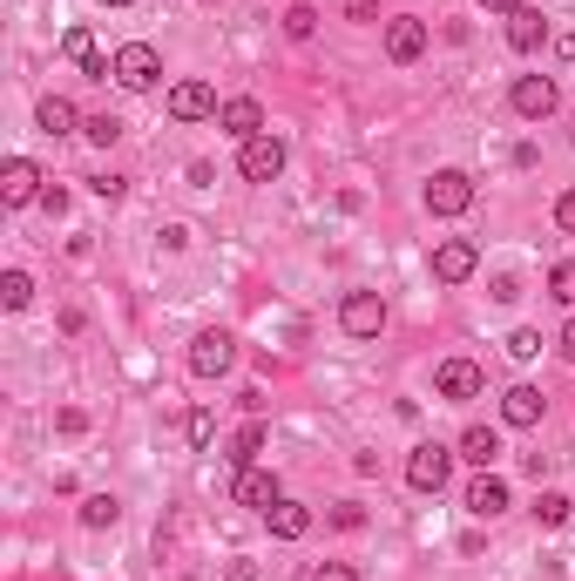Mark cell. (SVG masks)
Here are the masks:
<instances>
[{"label":"cell","instance_id":"obj_1","mask_svg":"<svg viewBox=\"0 0 575 581\" xmlns=\"http://www.w3.org/2000/svg\"><path fill=\"white\" fill-rule=\"evenodd\" d=\"M108 61H115V89H129V95H149V89L163 82V55L149 48V42H123Z\"/></svg>","mask_w":575,"mask_h":581},{"label":"cell","instance_id":"obj_2","mask_svg":"<svg viewBox=\"0 0 575 581\" xmlns=\"http://www.w3.org/2000/svg\"><path fill=\"white\" fill-rule=\"evenodd\" d=\"M285 163H291V149H285V136H251V142H238V176L244 183H278L285 176Z\"/></svg>","mask_w":575,"mask_h":581},{"label":"cell","instance_id":"obj_3","mask_svg":"<svg viewBox=\"0 0 575 581\" xmlns=\"http://www.w3.org/2000/svg\"><path fill=\"white\" fill-rule=\"evenodd\" d=\"M453 460H460L453 446H440V440H419V446L406 453V487H413V493H440V487L453 480Z\"/></svg>","mask_w":575,"mask_h":581},{"label":"cell","instance_id":"obj_4","mask_svg":"<svg viewBox=\"0 0 575 581\" xmlns=\"http://www.w3.org/2000/svg\"><path fill=\"white\" fill-rule=\"evenodd\" d=\"M508 108L521 115V123H549V115L562 108V89H555V74H515V89H508Z\"/></svg>","mask_w":575,"mask_h":581},{"label":"cell","instance_id":"obj_5","mask_svg":"<svg viewBox=\"0 0 575 581\" xmlns=\"http://www.w3.org/2000/svg\"><path fill=\"white\" fill-rule=\"evenodd\" d=\"M230 365H238V338H230V332H197V338H189V372H197V379H223Z\"/></svg>","mask_w":575,"mask_h":581},{"label":"cell","instance_id":"obj_6","mask_svg":"<svg viewBox=\"0 0 575 581\" xmlns=\"http://www.w3.org/2000/svg\"><path fill=\"white\" fill-rule=\"evenodd\" d=\"M427 210H434V217H468V210H474V176H468V170H434Z\"/></svg>","mask_w":575,"mask_h":581},{"label":"cell","instance_id":"obj_7","mask_svg":"<svg viewBox=\"0 0 575 581\" xmlns=\"http://www.w3.org/2000/svg\"><path fill=\"white\" fill-rule=\"evenodd\" d=\"M338 325H345V338H379V332H387V298H379V291H345Z\"/></svg>","mask_w":575,"mask_h":581},{"label":"cell","instance_id":"obj_8","mask_svg":"<svg viewBox=\"0 0 575 581\" xmlns=\"http://www.w3.org/2000/svg\"><path fill=\"white\" fill-rule=\"evenodd\" d=\"M230 500H238V508H251V514H272L278 500H285V487H278L272 467H244L238 480H230Z\"/></svg>","mask_w":575,"mask_h":581},{"label":"cell","instance_id":"obj_9","mask_svg":"<svg viewBox=\"0 0 575 581\" xmlns=\"http://www.w3.org/2000/svg\"><path fill=\"white\" fill-rule=\"evenodd\" d=\"M434 393H440V399H453V406H468V399H481V393H487V372H481L474 359H447V365L434 372Z\"/></svg>","mask_w":575,"mask_h":581},{"label":"cell","instance_id":"obj_10","mask_svg":"<svg viewBox=\"0 0 575 581\" xmlns=\"http://www.w3.org/2000/svg\"><path fill=\"white\" fill-rule=\"evenodd\" d=\"M427 264H434V278H440V284H468L474 270H481V251H474L468 237H447V244H434Z\"/></svg>","mask_w":575,"mask_h":581},{"label":"cell","instance_id":"obj_11","mask_svg":"<svg viewBox=\"0 0 575 581\" xmlns=\"http://www.w3.org/2000/svg\"><path fill=\"white\" fill-rule=\"evenodd\" d=\"M419 55H427V21H419V14H393L387 21V61L413 68Z\"/></svg>","mask_w":575,"mask_h":581},{"label":"cell","instance_id":"obj_12","mask_svg":"<svg viewBox=\"0 0 575 581\" xmlns=\"http://www.w3.org/2000/svg\"><path fill=\"white\" fill-rule=\"evenodd\" d=\"M163 108L176 115V123H210L223 102H217V89H210V82H176V89L163 95Z\"/></svg>","mask_w":575,"mask_h":581},{"label":"cell","instance_id":"obj_13","mask_svg":"<svg viewBox=\"0 0 575 581\" xmlns=\"http://www.w3.org/2000/svg\"><path fill=\"white\" fill-rule=\"evenodd\" d=\"M460 508H468V514H481V521L508 514V480L494 474V467H481V474L468 480V493H460Z\"/></svg>","mask_w":575,"mask_h":581},{"label":"cell","instance_id":"obj_14","mask_svg":"<svg viewBox=\"0 0 575 581\" xmlns=\"http://www.w3.org/2000/svg\"><path fill=\"white\" fill-rule=\"evenodd\" d=\"M542 42H555V21H549L542 8H528V0H521V8L508 14V48H515V55H534Z\"/></svg>","mask_w":575,"mask_h":581},{"label":"cell","instance_id":"obj_15","mask_svg":"<svg viewBox=\"0 0 575 581\" xmlns=\"http://www.w3.org/2000/svg\"><path fill=\"white\" fill-rule=\"evenodd\" d=\"M0 197H8V210L42 204V170H34L27 156H8V170H0Z\"/></svg>","mask_w":575,"mask_h":581},{"label":"cell","instance_id":"obj_16","mask_svg":"<svg viewBox=\"0 0 575 581\" xmlns=\"http://www.w3.org/2000/svg\"><path fill=\"white\" fill-rule=\"evenodd\" d=\"M217 129H223L230 142H251V136H264V108H257V95H230V102L217 108Z\"/></svg>","mask_w":575,"mask_h":581},{"label":"cell","instance_id":"obj_17","mask_svg":"<svg viewBox=\"0 0 575 581\" xmlns=\"http://www.w3.org/2000/svg\"><path fill=\"white\" fill-rule=\"evenodd\" d=\"M542 393H534V385H508L502 393V426H515V433H528V426H542Z\"/></svg>","mask_w":575,"mask_h":581},{"label":"cell","instance_id":"obj_18","mask_svg":"<svg viewBox=\"0 0 575 581\" xmlns=\"http://www.w3.org/2000/svg\"><path fill=\"white\" fill-rule=\"evenodd\" d=\"M264 446H272V426L251 419V426H238V433H230V453H223V460L244 474V467H257V453H264Z\"/></svg>","mask_w":575,"mask_h":581},{"label":"cell","instance_id":"obj_19","mask_svg":"<svg viewBox=\"0 0 575 581\" xmlns=\"http://www.w3.org/2000/svg\"><path fill=\"white\" fill-rule=\"evenodd\" d=\"M460 460H468V467H494V460H502V433H494V426H468V433H460V446H453Z\"/></svg>","mask_w":575,"mask_h":581},{"label":"cell","instance_id":"obj_20","mask_svg":"<svg viewBox=\"0 0 575 581\" xmlns=\"http://www.w3.org/2000/svg\"><path fill=\"white\" fill-rule=\"evenodd\" d=\"M264 521H272V541H304L312 534V508H304V500H278Z\"/></svg>","mask_w":575,"mask_h":581},{"label":"cell","instance_id":"obj_21","mask_svg":"<svg viewBox=\"0 0 575 581\" xmlns=\"http://www.w3.org/2000/svg\"><path fill=\"white\" fill-rule=\"evenodd\" d=\"M34 123H42L48 136H74V129H82V115H74V102H68V95H42Z\"/></svg>","mask_w":575,"mask_h":581},{"label":"cell","instance_id":"obj_22","mask_svg":"<svg viewBox=\"0 0 575 581\" xmlns=\"http://www.w3.org/2000/svg\"><path fill=\"white\" fill-rule=\"evenodd\" d=\"M115 521H123V500H115V493H89V500H82V527H89V534H102V527H115Z\"/></svg>","mask_w":575,"mask_h":581},{"label":"cell","instance_id":"obj_23","mask_svg":"<svg viewBox=\"0 0 575 581\" xmlns=\"http://www.w3.org/2000/svg\"><path fill=\"white\" fill-rule=\"evenodd\" d=\"M0 304H8V312H27V304H34V278H27V270H0Z\"/></svg>","mask_w":575,"mask_h":581},{"label":"cell","instance_id":"obj_24","mask_svg":"<svg viewBox=\"0 0 575 581\" xmlns=\"http://www.w3.org/2000/svg\"><path fill=\"white\" fill-rule=\"evenodd\" d=\"M61 55H68L74 68H82V74L102 61V55H95V34H89V27H68V34H61Z\"/></svg>","mask_w":575,"mask_h":581},{"label":"cell","instance_id":"obj_25","mask_svg":"<svg viewBox=\"0 0 575 581\" xmlns=\"http://www.w3.org/2000/svg\"><path fill=\"white\" fill-rule=\"evenodd\" d=\"M285 34H291V42H312V34H319V8H312V0H291V8H285Z\"/></svg>","mask_w":575,"mask_h":581},{"label":"cell","instance_id":"obj_26","mask_svg":"<svg viewBox=\"0 0 575 581\" xmlns=\"http://www.w3.org/2000/svg\"><path fill=\"white\" fill-rule=\"evenodd\" d=\"M82 136H89L95 149H108V142H123V115H108V108H102V115H82Z\"/></svg>","mask_w":575,"mask_h":581},{"label":"cell","instance_id":"obj_27","mask_svg":"<svg viewBox=\"0 0 575 581\" xmlns=\"http://www.w3.org/2000/svg\"><path fill=\"white\" fill-rule=\"evenodd\" d=\"M568 514H575V500H568V493H562V487H549V493H542V500H534V521H542V527H562V521H568Z\"/></svg>","mask_w":575,"mask_h":581},{"label":"cell","instance_id":"obj_28","mask_svg":"<svg viewBox=\"0 0 575 581\" xmlns=\"http://www.w3.org/2000/svg\"><path fill=\"white\" fill-rule=\"evenodd\" d=\"M183 433H189V446L204 453V446L217 440V419H210V406H197V412H189V419H183Z\"/></svg>","mask_w":575,"mask_h":581},{"label":"cell","instance_id":"obj_29","mask_svg":"<svg viewBox=\"0 0 575 581\" xmlns=\"http://www.w3.org/2000/svg\"><path fill=\"white\" fill-rule=\"evenodd\" d=\"M549 298H555V304H575V257H562V264L549 270Z\"/></svg>","mask_w":575,"mask_h":581},{"label":"cell","instance_id":"obj_30","mask_svg":"<svg viewBox=\"0 0 575 581\" xmlns=\"http://www.w3.org/2000/svg\"><path fill=\"white\" fill-rule=\"evenodd\" d=\"M325 521H332L338 534H359V527H366V508H359V500H338V508H332Z\"/></svg>","mask_w":575,"mask_h":581},{"label":"cell","instance_id":"obj_31","mask_svg":"<svg viewBox=\"0 0 575 581\" xmlns=\"http://www.w3.org/2000/svg\"><path fill=\"white\" fill-rule=\"evenodd\" d=\"M89 189H95L102 204H115V197H123V189H129V176H115V170H102V176H89Z\"/></svg>","mask_w":575,"mask_h":581},{"label":"cell","instance_id":"obj_32","mask_svg":"<svg viewBox=\"0 0 575 581\" xmlns=\"http://www.w3.org/2000/svg\"><path fill=\"white\" fill-rule=\"evenodd\" d=\"M508 352H515V359H542V332H528V325H521V332L508 338Z\"/></svg>","mask_w":575,"mask_h":581},{"label":"cell","instance_id":"obj_33","mask_svg":"<svg viewBox=\"0 0 575 581\" xmlns=\"http://www.w3.org/2000/svg\"><path fill=\"white\" fill-rule=\"evenodd\" d=\"M555 230H568V237H575V189H562V197H555Z\"/></svg>","mask_w":575,"mask_h":581},{"label":"cell","instance_id":"obj_34","mask_svg":"<svg viewBox=\"0 0 575 581\" xmlns=\"http://www.w3.org/2000/svg\"><path fill=\"white\" fill-rule=\"evenodd\" d=\"M312 581H359V568L353 561H325V568H312Z\"/></svg>","mask_w":575,"mask_h":581},{"label":"cell","instance_id":"obj_35","mask_svg":"<svg viewBox=\"0 0 575 581\" xmlns=\"http://www.w3.org/2000/svg\"><path fill=\"white\" fill-rule=\"evenodd\" d=\"M55 426H61V433H89V412H82V406H61Z\"/></svg>","mask_w":575,"mask_h":581},{"label":"cell","instance_id":"obj_36","mask_svg":"<svg viewBox=\"0 0 575 581\" xmlns=\"http://www.w3.org/2000/svg\"><path fill=\"white\" fill-rule=\"evenodd\" d=\"M345 21H359V27H372V21H379V0H345Z\"/></svg>","mask_w":575,"mask_h":581},{"label":"cell","instance_id":"obj_37","mask_svg":"<svg viewBox=\"0 0 575 581\" xmlns=\"http://www.w3.org/2000/svg\"><path fill=\"white\" fill-rule=\"evenodd\" d=\"M42 210L48 217H68V189H42Z\"/></svg>","mask_w":575,"mask_h":581},{"label":"cell","instance_id":"obj_38","mask_svg":"<svg viewBox=\"0 0 575 581\" xmlns=\"http://www.w3.org/2000/svg\"><path fill=\"white\" fill-rule=\"evenodd\" d=\"M521 298V278H494V304H515Z\"/></svg>","mask_w":575,"mask_h":581},{"label":"cell","instance_id":"obj_39","mask_svg":"<svg viewBox=\"0 0 575 581\" xmlns=\"http://www.w3.org/2000/svg\"><path fill=\"white\" fill-rule=\"evenodd\" d=\"M238 406H244V412L257 419V412H264V406H272V399H264V393H257V385H244V393H238Z\"/></svg>","mask_w":575,"mask_h":581},{"label":"cell","instance_id":"obj_40","mask_svg":"<svg viewBox=\"0 0 575 581\" xmlns=\"http://www.w3.org/2000/svg\"><path fill=\"white\" fill-rule=\"evenodd\" d=\"M555 352H562V359H568V365H575V318H568V325H562V332H555Z\"/></svg>","mask_w":575,"mask_h":581},{"label":"cell","instance_id":"obj_41","mask_svg":"<svg viewBox=\"0 0 575 581\" xmlns=\"http://www.w3.org/2000/svg\"><path fill=\"white\" fill-rule=\"evenodd\" d=\"M223 574H230V581H257V568H251V561H244V555H238V561H230V568H223Z\"/></svg>","mask_w":575,"mask_h":581},{"label":"cell","instance_id":"obj_42","mask_svg":"<svg viewBox=\"0 0 575 581\" xmlns=\"http://www.w3.org/2000/svg\"><path fill=\"white\" fill-rule=\"evenodd\" d=\"M481 8H487V14H515V8H521V0H481Z\"/></svg>","mask_w":575,"mask_h":581},{"label":"cell","instance_id":"obj_43","mask_svg":"<svg viewBox=\"0 0 575 581\" xmlns=\"http://www.w3.org/2000/svg\"><path fill=\"white\" fill-rule=\"evenodd\" d=\"M102 8H136V0H102Z\"/></svg>","mask_w":575,"mask_h":581},{"label":"cell","instance_id":"obj_44","mask_svg":"<svg viewBox=\"0 0 575 581\" xmlns=\"http://www.w3.org/2000/svg\"><path fill=\"white\" fill-rule=\"evenodd\" d=\"M204 8H217V0H204Z\"/></svg>","mask_w":575,"mask_h":581}]
</instances>
